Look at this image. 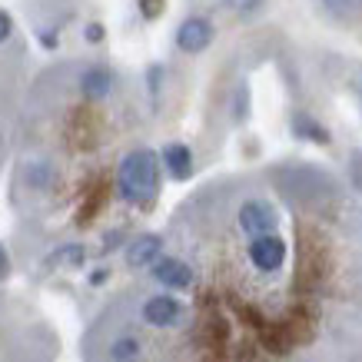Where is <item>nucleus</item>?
<instances>
[{
    "mask_svg": "<svg viewBox=\"0 0 362 362\" xmlns=\"http://www.w3.org/2000/svg\"><path fill=\"white\" fill-rule=\"evenodd\" d=\"M103 299L83 362H362V197L309 160L193 189Z\"/></svg>",
    "mask_w": 362,
    "mask_h": 362,
    "instance_id": "f257e3e1",
    "label": "nucleus"
},
{
    "mask_svg": "<svg viewBox=\"0 0 362 362\" xmlns=\"http://www.w3.org/2000/svg\"><path fill=\"white\" fill-rule=\"evenodd\" d=\"M160 183H163V160L153 146H133L123 156L120 170H117V193L120 203L130 213H146L160 197Z\"/></svg>",
    "mask_w": 362,
    "mask_h": 362,
    "instance_id": "f03ea898",
    "label": "nucleus"
},
{
    "mask_svg": "<svg viewBox=\"0 0 362 362\" xmlns=\"http://www.w3.org/2000/svg\"><path fill=\"white\" fill-rule=\"evenodd\" d=\"M160 252H163V233H136L123 250V266L130 273H143L156 263Z\"/></svg>",
    "mask_w": 362,
    "mask_h": 362,
    "instance_id": "7ed1b4c3",
    "label": "nucleus"
},
{
    "mask_svg": "<svg viewBox=\"0 0 362 362\" xmlns=\"http://www.w3.org/2000/svg\"><path fill=\"white\" fill-rule=\"evenodd\" d=\"M213 40V23L206 17H189V21L180 23V30H176V47L183 50V54H203Z\"/></svg>",
    "mask_w": 362,
    "mask_h": 362,
    "instance_id": "20e7f679",
    "label": "nucleus"
},
{
    "mask_svg": "<svg viewBox=\"0 0 362 362\" xmlns=\"http://www.w3.org/2000/svg\"><path fill=\"white\" fill-rule=\"evenodd\" d=\"M160 160H163V170L170 173V180H189L193 176V150H189L187 143H163V150H160Z\"/></svg>",
    "mask_w": 362,
    "mask_h": 362,
    "instance_id": "39448f33",
    "label": "nucleus"
},
{
    "mask_svg": "<svg viewBox=\"0 0 362 362\" xmlns=\"http://www.w3.org/2000/svg\"><path fill=\"white\" fill-rule=\"evenodd\" d=\"M11 37H13V21H11V13L0 11V47L7 44Z\"/></svg>",
    "mask_w": 362,
    "mask_h": 362,
    "instance_id": "423d86ee",
    "label": "nucleus"
},
{
    "mask_svg": "<svg viewBox=\"0 0 362 362\" xmlns=\"http://www.w3.org/2000/svg\"><path fill=\"white\" fill-rule=\"evenodd\" d=\"M11 276V252H7V246L0 243V283Z\"/></svg>",
    "mask_w": 362,
    "mask_h": 362,
    "instance_id": "0eeeda50",
    "label": "nucleus"
},
{
    "mask_svg": "<svg viewBox=\"0 0 362 362\" xmlns=\"http://www.w3.org/2000/svg\"><path fill=\"white\" fill-rule=\"evenodd\" d=\"M226 4H230L233 11H252V7H259L263 0H226Z\"/></svg>",
    "mask_w": 362,
    "mask_h": 362,
    "instance_id": "6e6552de",
    "label": "nucleus"
},
{
    "mask_svg": "<svg viewBox=\"0 0 362 362\" xmlns=\"http://www.w3.org/2000/svg\"><path fill=\"white\" fill-rule=\"evenodd\" d=\"M13 306H17V299H4V296H0V319L7 316V313H11Z\"/></svg>",
    "mask_w": 362,
    "mask_h": 362,
    "instance_id": "1a4fd4ad",
    "label": "nucleus"
},
{
    "mask_svg": "<svg viewBox=\"0 0 362 362\" xmlns=\"http://www.w3.org/2000/svg\"><path fill=\"white\" fill-rule=\"evenodd\" d=\"M87 37H90V40H100V37H103V27H100V23H90V27H87Z\"/></svg>",
    "mask_w": 362,
    "mask_h": 362,
    "instance_id": "9d476101",
    "label": "nucleus"
},
{
    "mask_svg": "<svg viewBox=\"0 0 362 362\" xmlns=\"http://www.w3.org/2000/svg\"><path fill=\"white\" fill-rule=\"evenodd\" d=\"M332 4H339V0H332Z\"/></svg>",
    "mask_w": 362,
    "mask_h": 362,
    "instance_id": "9b49d317",
    "label": "nucleus"
}]
</instances>
